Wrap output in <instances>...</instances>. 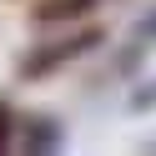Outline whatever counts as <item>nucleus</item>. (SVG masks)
<instances>
[{
  "label": "nucleus",
  "instance_id": "f257e3e1",
  "mask_svg": "<svg viewBox=\"0 0 156 156\" xmlns=\"http://www.w3.org/2000/svg\"><path fill=\"white\" fill-rule=\"evenodd\" d=\"M96 45H106V30L101 25H81V30L61 35V41H45V45H30V51L20 55V81H45V76H55L61 66L81 61V55H91Z\"/></svg>",
  "mask_w": 156,
  "mask_h": 156
},
{
  "label": "nucleus",
  "instance_id": "f03ea898",
  "mask_svg": "<svg viewBox=\"0 0 156 156\" xmlns=\"http://www.w3.org/2000/svg\"><path fill=\"white\" fill-rule=\"evenodd\" d=\"M15 131H20L15 141H20L25 151H55V146H61V126H55L51 116H25Z\"/></svg>",
  "mask_w": 156,
  "mask_h": 156
},
{
  "label": "nucleus",
  "instance_id": "7ed1b4c3",
  "mask_svg": "<svg viewBox=\"0 0 156 156\" xmlns=\"http://www.w3.org/2000/svg\"><path fill=\"white\" fill-rule=\"evenodd\" d=\"M101 0H41L30 10L35 25H61V20H81V15H91Z\"/></svg>",
  "mask_w": 156,
  "mask_h": 156
},
{
  "label": "nucleus",
  "instance_id": "20e7f679",
  "mask_svg": "<svg viewBox=\"0 0 156 156\" xmlns=\"http://www.w3.org/2000/svg\"><path fill=\"white\" fill-rule=\"evenodd\" d=\"M10 141H15V116H10V106L0 101V151H10Z\"/></svg>",
  "mask_w": 156,
  "mask_h": 156
},
{
  "label": "nucleus",
  "instance_id": "39448f33",
  "mask_svg": "<svg viewBox=\"0 0 156 156\" xmlns=\"http://www.w3.org/2000/svg\"><path fill=\"white\" fill-rule=\"evenodd\" d=\"M141 35H151V41H156V10H151V15L141 20Z\"/></svg>",
  "mask_w": 156,
  "mask_h": 156
}]
</instances>
